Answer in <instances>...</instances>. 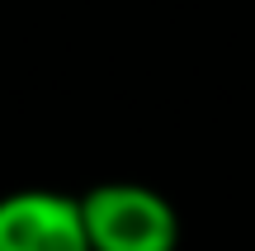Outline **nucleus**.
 <instances>
[{
  "instance_id": "1",
  "label": "nucleus",
  "mask_w": 255,
  "mask_h": 251,
  "mask_svg": "<svg viewBox=\"0 0 255 251\" xmlns=\"http://www.w3.org/2000/svg\"><path fill=\"white\" fill-rule=\"evenodd\" d=\"M81 199V223L90 251H175L180 247V214L151 185L137 180H104Z\"/></svg>"
},
{
  "instance_id": "2",
  "label": "nucleus",
  "mask_w": 255,
  "mask_h": 251,
  "mask_svg": "<svg viewBox=\"0 0 255 251\" xmlns=\"http://www.w3.org/2000/svg\"><path fill=\"white\" fill-rule=\"evenodd\" d=\"M0 251H90L81 199L62 190H14L0 199Z\"/></svg>"
}]
</instances>
